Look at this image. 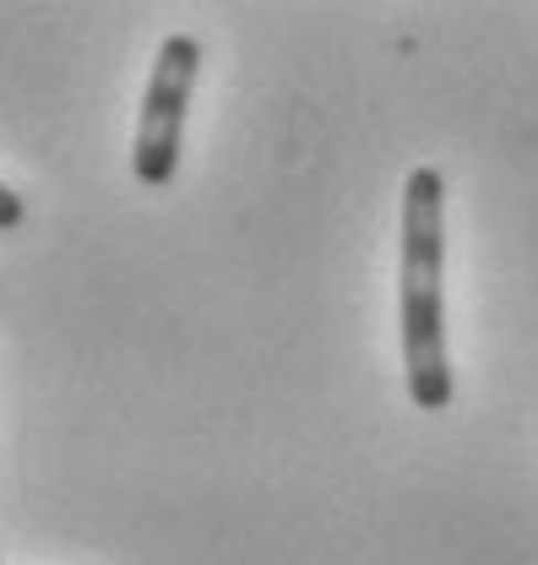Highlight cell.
<instances>
[{"label": "cell", "instance_id": "1", "mask_svg": "<svg viewBox=\"0 0 538 565\" xmlns=\"http://www.w3.org/2000/svg\"><path fill=\"white\" fill-rule=\"evenodd\" d=\"M446 180L419 163L403 185V267H398V327H403L408 397L424 414L452 408L446 359Z\"/></svg>", "mask_w": 538, "mask_h": 565}, {"label": "cell", "instance_id": "2", "mask_svg": "<svg viewBox=\"0 0 538 565\" xmlns=\"http://www.w3.org/2000/svg\"><path fill=\"white\" fill-rule=\"evenodd\" d=\"M197 71H202V44L191 33H169L158 44L147 93H141V115H136V141H131V174L147 191L169 185L175 169H180V141H186Z\"/></svg>", "mask_w": 538, "mask_h": 565}, {"label": "cell", "instance_id": "3", "mask_svg": "<svg viewBox=\"0 0 538 565\" xmlns=\"http://www.w3.org/2000/svg\"><path fill=\"white\" fill-rule=\"evenodd\" d=\"M22 217H28V207H22V196L0 180V234H11V228H22Z\"/></svg>", "mask_w": 538, "mask_h": 565}]
</instances>
